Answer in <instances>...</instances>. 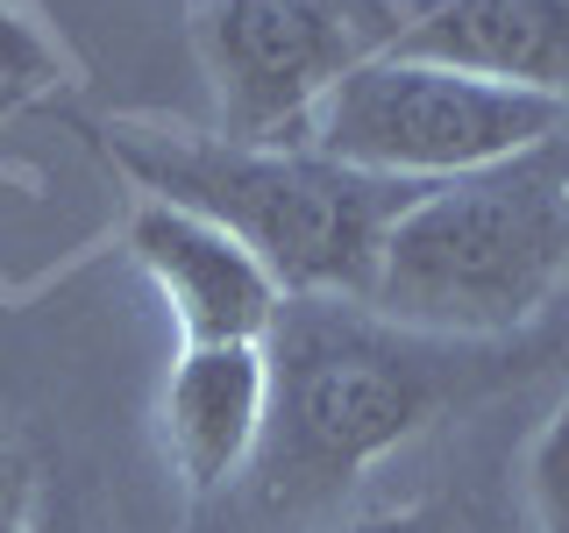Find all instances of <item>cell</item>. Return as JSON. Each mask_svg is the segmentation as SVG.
I'll list each match as a JSON object with an SVG mask.
<instances>
[{
  "label": "cell",
  "mask_w": 569,
  "mask_h": 533,
  "mask_svg": "<svg viewBox=\"0 0 569 533\" xmlns=\"http://www.w3.org/2000/svg\"><path fill=\"white\" fill-rule=\"evenodd\" d=\"M100 150L142 200L207 213L236 235L284 299H349L363 306L378 284L385 235L427 185L349 171L307 142H236L157 121H107Z\"/></svg>",
  "instance_id": "obj_1"
},
{
  "label": "cell",
  "mask_w": 569,
  "mask_h": 533,
  "mask_svg": "<svg viewBox=\"0 0 569 533\" xmlns=\"http://www.w3.org/2000/svg\"><path fill=\"white\" fill-rule=\"evenodd\" d=\"M271 420L249 462L257 520L299 526L363 484L449 405V363L427 334H406L349 299H284L271 328Z\"/></svg>",
  "instance_id": "obj_2"
},
{
  "label": "cell",
  "mask_w": 569,
  "mask_h": 533,
  "mask_svg": "<svg viewBox=\"0 0 569 533\" xmlns=\"http://www.w3.org/2000/svg\"><path fill=\"white\" fill-rule=\"evenodd\" d=\"M569 284V200L556 142L427 185L385 235L363 306L427 342H506L541 328Z\"/></svg>",
  "instance_id": "obj_3"
},
{
  "label": "cell",
  "mask_w": 569,
  "mask_h": 533,
  "mask_svg": "<svg viewBox=\"0 0 569 533\" xmlns=\"http://www.w3.org/2000/svg\"><path fill=\"white\" fill-rule=\"evenodd\" d=\"M569 129V100L491 86L420 58H370L313 107L307 150L349 171L399 178V185H449V178L512 164L548 150Z\"/></svg>",
  "instance_id": "obj_4"
},
{
  "label": "cell",
  "mask_w": 569,
  "mask_h": 533,
  "mask_svg": "<svg viewBox=\"0 0 569 533\" xmlns=\"http://www.w3.org/2000/svg\"><path fill=\"white\" fill-rule=\"evenodd\" d=\"M406 0H192V36L221 100V135L307 142L313 107L385 58Z\"/></svg>",
  "instance_id": "obj_5"
},
{
  "label": "cell",
  "mask_w": 569,
  "mask_h": 533,
  "mask_svg": "<svg viewBox=\"0 0 569 533\" xmlns=\"http://www.w3.org/2000/svg\"><path fill=\"white\" fill-rule=\"evenodd\" d=\"M129 249L150 271L157 299L171 306L178 349L186 342H271L284 292L221 221L164 207V200H136Z\"/></svg>",
  "instance_id": "obj_6"
},
{
  "label": "cell",
  "mask_w": 569,
  "mask_h": 533,
  "mask_svg": "<svg viewBox=\"0 0 569 533\" xmlns=\"http://www.w3.org/2000/svg\"><path fill=\"white\" fill-rule=\"evenodd\" d=\"M271 420V349L186 342L164 378V455L192 505L228 497L249 476Z\"/></svg>",
  "instance_id": "obj_7"
},
{
  "label": "cell",
  "mask_w": 569,
  "mask_h": 533,
  "mask_svg": "<svg viewBox=\"0 0 569 533\" xmlns=\"http://www.w3.org/2000/svg\"><path fill=\"white\" fill-rule=\"evenodd\" d=\"M391 58L569 100V0H406Z\"/></svg>",
  "instance_id": "obj_8"
},
{
  "label": "cell",
  "mask_w": 569,
  "mask_h": 533,
  "mask_svg": "<svg viewBox=\"0 0 569 533\" xmlns=\"http://www.w3.org/2000/svg\"><path fill=\"white\" fill-rule=\"evenodd\" d=\"M527 512L533 533H569V399L541 420L527 449Z\"/></svg>",
  "instance_id": "obj_9"
},
{
  "label": "cell",
  "mask_w": 569,
  "mask_h": 533,
  "mask_svg": "<svg viewBox=\"0 0 569 533\" xmlns=\"http://www.w3.org/2000/svg\"><path fill=\"white\" fill-rule=\"evenodd\" d=\"M58 79H64L58 43L29 22L22 0H0V86L8 93H50Z\"/></svg>",
  "instance_id": "obj_10"
},
{
  "label": "cell",
  "mask_w": 569,
  "mask_h": 533,
  "mask_svg": "<svg viewBox=\"0 0 569 533\" xmlns=\"http://www.w3.org/2000/svg\"><path fill=\"white\" fill-rule=\"evenodd\" d=\"M36 470H29V455L14 449V434L0 426V533H22L29 526V512H36Z\"/></svg>",
  "instance_id": "obj_11"
},
{
  "label": "cell",
  "mask_w": 569,
  "mask_h": 533,
  "mask_svg": "<svg viewBox=\"0 0 569 533\" xmlns=\"http://www.w3.org/2000/svg\"><path fill=\"white\" fill-rule=\"evenodd\" d=\"M313 533H470V520L449 505H406V512H378L356 526H313Z\"/></svg>",
  "instance_id": "obj_12"
},
{
  "label": "cell",
  "mask_w": 569,
  "mask_h": 533,
  "mask_svg": "<svg viewBox=\"0 0 569 533\" xmlns=\"http://www.w3.org/2000/svg\"><path fill=\"white\" fill-rule=\"evenodd\" d=\"M22 533H100V526H93V512H86L79 497H36Z\"/></svg>",
  "instance_id": "obj_13"
},
{
  "label": "cell",
  "mask_w": 569,
  "mask_h": 533,
  "mask_svg": "<svg viewBox=\"0 0 569 533\" xmlns=\"http://www.w3.org/2000/svg\"><path fill=\"white\" fill-rule=\"evenodd\" d=\"M541 328H548V342H556V349H569V284H562V299H556V306L541 313Z\"/></svg>",
  "instance_id": "obj_14"
},
{
  "label": "cell",
  "mask_w": 569,
  "mask_h": 533,
  "mask_svg": "<svg viewBox=\"0 0 569 533\" xmlns=\"http://www.w3.org/2000/svg\"><path fill=\"white\" fill-rule=\"evenodd\" d=\"M556 185H562V200H569V129L556 135Z\"/></svg>",
  "instance_id": "obj_15"
}]
</instances>
